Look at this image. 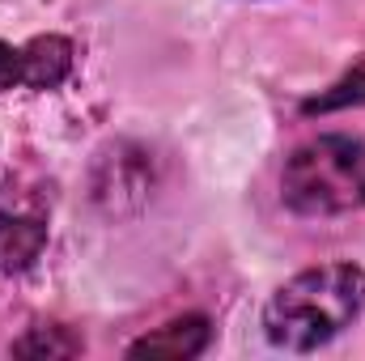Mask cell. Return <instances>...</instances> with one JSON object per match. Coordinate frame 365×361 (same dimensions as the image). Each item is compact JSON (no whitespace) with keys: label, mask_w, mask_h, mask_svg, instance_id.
Segmentation results:
<instances>
[{"label":"cell","mask_w":365,"mask_h":361,"mask_svg":"<svg viewBox=\"0 0 365 361\" xmlns=\"http://www.w3.org/2000/svg\"><path fill=\"white\" fill-rule=\"evenodd\" d=\"M9 90H26V60H21V47L0 39V93Z\"/></svg>","instance_id":"8"},{"label":"cell","mask_w":365,"mask_h":361,"mask_svg":"<svg viewBox=\"0 0 365 361\" xmlns=\"http://www.w3.org/2000/svg\"><path fill=\"white\" fill-rule=\"evenodd\" d=\"M47 247V221L38 213H0V272H26Z\"/></svg>","instance_id":"4"},{"label":"cell","mask_w":365,"mask_h":361,"mask_svg":"<svg viewBox=\"0 0 365 361\" xmlns=\"http://www.w3.org/2000/svg\"><path fill=\"white\" fill-rule=\"evenodd\" d=\"M344 102H365V64L353 73V77H344L331 93H323V98L306 102V111H331V106H344Z\"/></svg>","instance_id":"7"},{"label":"cell","mask_w":365,"mask_h":361,"mask_svg":"<svg viewBox=\"0 0 365 361\" xmlns=\"http://www.w3.org/2000/svg\"><path fill=\"white\" fill-rule=\"evenodd\" d=\"M208 319L204 315H187V319H170L166 327L140 336L128 345V357H175V361H187V357H200L208 349Z\"/></svg>","instance_id":"3"},{"label":"cell","mask_w":365,"mask_h":361,"mask_svg":"<svg viewBox=\"0 0 365 361\" xmlns=\"http://www.w3.org/2000/svg\"><path fill=\"white\" fill-rule=\"evenodd\" d=\"M365 310V272L357 264H319L284 280L264 306V332L276 349L310 353L349 332Z\"/></svg>","instance_id":"1"},{"label":"cell","mask_w":365,"mask_h":361,"mask_svg":"<svg viewBox=\"0 0 365 361\" xmlns=\"http://www.w3.org/2000/svg\"><path fill=\"white\" fill-rule=\"evenodd\" d=\"M13 353H21V357H73V353H81V340L77 336H64V327H34L30 336H21L17 345H13Z\"/></svg>","instance_id":"6"},{"label":"cell","mask_w":365,"mask_h":361,"mask_svg":"<svg viewBox=\"0 0 365 361\" xmlns=\"http://www.w3.org/2000/svg\"><path fill=\"white\" fill-rule=\"evenodd\" d=\"M280 195L302 217H349L365 208V145L349 132H323L284 158Z\"/></svg>","instance_id":"2"},{"label":"cell","mask_w":365,"mask_h":361,"mask_svg":"<svg viewBox=\"0 0 365 361\" xmlns=\"http://www.w3.org/2000/svg\"><path fill=\"white\" fill-rule=\"evenodd\" d=\"M26 60V90H60L73 73V43L60 34H38L21 47Z\"/></svg>","instance_id":"5"}]
</instances>
